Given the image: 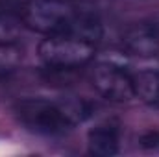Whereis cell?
<instances>
[{
	"label": "cell",
	"instance_id": "cell-2",
	"mask_svg": "<svg viewBox=\"0 0 159 157\" xmlns=\"http://www.w3.org/2000/svg\"><path fill=\"white\" fill-rule=\"evenodd\" d=\"M20 17L28 30L43 35L76 32L94 41L102 35L100 22L93 15L78 11L70 0H26Z\"/></svg>",
	"mask_w": 159,
	"mask_h": 157
},
{
	"label": "cell",
	"instance_id": "cell-7",
	"mask_svg": "<svg viewBox=\"0 0 159 157\" xmlns=\"http://www.w3.org/2000/svg\"><path fill=\"white\" fill-rule=\"evenodd\" d=\"M135 96L152 109H159V69H144L133 74Z\"/></svg>",
	"mask_w": 159,
	"mask_h": 157
},
{
	"label": "cell",
	"instance_id": "cell-4",
	"mask_svg": "<svg viewBox=\"0 0 159 157\" xmlns=\"http://www.w3.org/2000/svg\"><path fill=\"white\" fill-rule=\"evenodd\" d=\"M91 81L96 92L109 102L124 104L135 98L133 74H129L124 67H120L117 63H107V61L98 63L93 69Z\"/></svg>",
	"mask_w": 159,
	"mask_h": 157
},
{
	"label": "cell",
	"instance_id": "cell-5",
	"mask_svg": "<svg viewBox=\"0 0 159 157\" xmlns=\"http://www.w3.org/2000/svg\"><path fill=\"white\" fill-rule=\"evenodd\" d=\"M122 48L135 57H154L159 54V24L141 20L131 24L122 35Z\"/></svg>",
	"mask_w": 159,
	"mask_h": 157
},
{
	"label": "cell",
	"instance_id": "cell-9",
	"mask_svg": "<svg viewBox=\"0 0 159 157\" xmlns=\"http://www.w3.org/2000/svg\"><path fill=\"white\" fill-rule=\"evenodd\" d=\"M24 59V50L22 46L15 43H0V78L13 74L19 70Z\"/></svg>",
	"mask_w": 159,
	"mask_h": 157
},
{
	"label": "cell",
	"instance_id": "cell-8",
	"mask_svg": "<svg viewBox=\"0 0 159 157\" xmlns=\"http://www.w3.org/2000/svg\"><path fill=\"white\" fill-rule=\"evenodd\" d=\"M24 22L20 11L15 13L6 6H0V43H15L20 37Z\"/></svg>",
	"mask_w": 159,
	"mask_h": 157
},
{
	"label": "cell",
	"instance_id": "cell-6",
	"mask_svg": "<svg viewBox=\"0 0 159 157\" xmlns=\"http://www.w3.org/2000/svg\"><path fill=\"white\" fill-rule=\"evenodd\" d=\"M87 148L93 155L111 157L120 150V124L117 120H104L89 129Z\"/></svg>",
	"mask_w": 159,
	"mask_h": 157
},
{
	"label": "cell",
	"instance_id": "cell-3",
	"mask_svg": "<svg viewBox=\"0 0 159 157\" xmlns=\"http://www.w3.org/2000/svg\"><path fill=\"white\" fill-rule=\"evenodd\" d=\"M96 43L87 35L76 32H65L46 35L39 43L37 54L43 65L54 70H72L85 67L96 54Z\"/></svg>",
	"mask_w": 159,
	"mask_h": 157
},
{
	"label": "cell",
	"instance_id": "cell-10",
	"mask_svg": "<svg viewBox=\"0 0 159 157\" xmlns=\"http://www.w3.org/2000/svg\"><path fill=\"white\" fill-rule=\"evenodd\" d=\"M139 144L143 150L148 152H159V131H148L139 139Z\"/></svg>",
	"mask_w": 159,
	"mask_h": 157
},
{
	"label": "cell",
	"instance_id": "cell-1",
	"mask_svg": "<svg viewBox=\"0 0 159 157\" xmlns=\"http://www.w3.org/2000/svg\"><path fill=\"white\" fill-rule=\"evenodd\" d=\"M93 113V105L81 98L54 102L46 98H24L17 102L15 115L32 133L57 137L69 133L74 126L85 122Z\"/></svg>",
	"mask_w": 159,
	"mask_h": 157
}]
</instances>
